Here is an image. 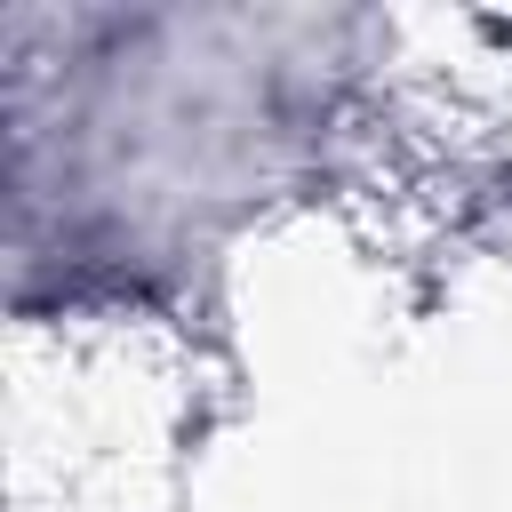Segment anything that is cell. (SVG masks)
Listing matches in <instances>:
<instances>
[]
</instances>
